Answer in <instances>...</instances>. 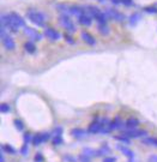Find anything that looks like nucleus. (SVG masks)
<instances>
[{"label":"nucleus","mask_w":157,"mask_h":162,"mask_svg":"<svg viewBox=\"0 0 157 162\" xmlns=\"http://www.w3.org/2000/svg\"><path fill=\"white\" fill-rule=\"evenodd\" d=\"M26 17L29 18V21H31L34 24H36L37 27H43L46 22V17L43 13H41L40 11L36 10H29L26 12Z\"/></svg>","instance_id":"obj_1"},{"label":"nucleus","mask_w":157,"mask_h":162,"mask_svg":"<svg viewBox=\"0 0 157 162\" xmlns=\"http://www.w3.org/2000/svg\"><path fill=\"white\" fill-rule=\"evenodd\" d=\"M1 25L5 27V28L8 29L10 31H12V32H17V31L19 30V28L15 24V22L12 21V18H11L10 15L1 16Z\"/></svg>","instance_id":"obj_2"},{"label":"nucleus","mask_w":157,"mask_h":162,"mask_svg":"<svg viewBox=\"0 0 157 162\" xmlns=\"http://www.w3.org/2000/svg\"><path fill=\"white\" fill-rule=\"evenodd\" d=\"M59 22L69 32H74L76 31V25L73 23V21H71V18L69 16L61 15L59 17Z\"/></svg>","instance_id":"obj_3"},{"label":"nucleus","mask_w":157,"mask_h":162,"mask_svg":"<svg viewBox=\"0 0 157 162\" xmlns=\"http://www.w3.org/2000/svg\"><path fill=\"white\" fill-rule=\"evenodd\" d=\"M128 138H139V137H144L148 135V132L145 130H137V129H130L128 131L124 133Z\"/></svg>","instance_id":"obj_4"},{"label":"nucleus","mask_w":157,"mask_h":162,"mask_svg":"<svg viewBox=\"0 0 157 162\" xmlns=\"http://www.w3.org/2000/svg\"><path fill=\"white\" fill-rule=\"evenodd\" d=\"M1 39H2V45H4V47H5L7 51H13V49H15L16 43H15L13 39H12L8 34H6L5 36H2Z\"/></svg>","instance_id":"obj_5"},{"label":"nucleus","mask_w":157,"mask_h":162,"mask_svg":"<svg viewBox=\"0 0 157 162\" xmlns=\"http://www.w3.org/2000/svg\"><path fill=\"white\" fill-rule=\"evenodd\" d=\"M107 15L109 16L110 18H113L114 21H118V22H122L124 19H125V16L122 15V13H120L118 10H107Z\"/></svg>","instance_id":"obj_6"},{"label":"nucleus","mask_w":157,"mask_h":162,"mask_svg":"<svg viewBox=\"0 0 157 162\" xmlns=\"http://www.w3.org/2000/svg\"><path fill=\"white\" fill-rule=\"evenodd\" d=\"M45 35L47 36V39H49L50 41H58L60 39V34L56 30L52 29V28H47L45 30Z\"/></svg>","instance_id":"obj_7"},{"label":"nucleus","mask_w":157,"mask_h":162,"mask_svg":"<svg viewBox=\"0 0 157 162\" xmlns=\"http://www.w3.org/2000/svg\"><path fill=\"white\" fill-rule=\"evenodd\" d=\"M24 34L26 36H29L32 41H40L41 40V35L36 30L31 29V28H24Z\"/></svg>","instance_id":"obj_8"},{"label":"nucleus","mask_w":157,"mask_h":162,"mask_svg":"<svg viewBox=\"0 0 157 162\" xmlns=\"http://www.w3.org/2000/svg\"><path fill=\"white\" fill-rule=\"evenodd\" d=\"M124 127V121L120 119V116H117L113 121H110V130H120Z\"/></svg>","instance_id":"obj_9"},{"label":"nucleus","mask_w":157,"mask_h":162,"mask_svg":"<svg viewBox=\"0 0 157 162\" xmlns=\"http://www.w3.org/2000/svg\"><path fill=\"white\" fill-rule=\"evenodd\" d=\"M102 130V124L101 121H98V120H96L95 123H93L90 126H89V133H98V132H101Z\"/></svg>","instance_id":"obj_10"},{"label":"nucleus","mask_w":157,"mask_h":162,"mask_svg":"<svg viewBox=\"0 0 157 162\" xmlns=\"http://www.w3.org/2000/svg\"><path fill=\"white\" fill-rule=\"evenodd\" d=\"M63 129L61 127H58L56 130H55V136L54 138H53V144L54 145H59V144H61L63 143Z\"/></svg>","instance_id":"obj_11"},{"label":"nucleus","mask_w":157,"mask_h":162,"mask_svg":"<svg viewBox=\"0 0 157 162\" xmlns=\"http://www.w3.org/2000/svg\"><path fill=\"white\" fill-rule=\"evenodd\" d=\"M10 16H11V18H12V21L15 22V24H16L18 28H21V27H24V19L21 17V16L18 15V13H16V12H12V13H10Z\"/></svg>","instance_id":"obj_12"},{"label":"nucleus","mask_w":157,"mask_h":162,"mask_svg":"<svg viewBox=\"0 0 157 162\" xmlns=\"http://www.w3.org/2000/svg\"><path fill=\"white\" fill-rule=\"evenodd\" d=\"M88 132L89 131H85L83 129H73V130H71V136H73L76 138H84L88 135Z\"/></svg>","instance_id":"obj_13"},{"label":"nucleus","mask_w":157,"mask_h":162,"mask_svg":"<svg viewBox=\"0 0 157 162\" xmlns=\"http://www.w3.org/2000/svg\"><path fill=\"white\" fill-rule=\"evenodd\" d=\"M78 22L82 24V25H85V27H89V25H91V23H93L91 18H90L85 12L78 17Z\"/></svg>","instance_id":"obj_14"},{"label":"nucleus","mask_w":157,"mask_h":162,"mask_svg":"<svg viewBox=\"0 0 157 162\" xmlns=\"http://www.w3.org/2000/svg\"><path fill=\"white\" fill-rule=\"evenodd\" d=\"M82 39L84 40L88 45H90V46H94L95 43H96L94 37H93L89 32H87V31H83V32H82Z\"/></svg>","instance_id":"obj_15"},{"label":"nucleus","mask_w":157,"mask_h":162,"mask_svg":"<svg viewBox=\"0 0 157 162\" xmlns=\"http://www.w3.org/2000/svg\"><path fill=\"white\" fill-rule=\"evenodd\" d=\"M138 125H139V120H138V119H136V118H130V119L126 120L125 127H127V129H136Z\"/></svg>","instance_id":"obj_16"},{"label":"nucleus","mask_w":157,"mask_h":162,"mask_svg":"<svg viewBox=\"0 0 157 162\" xmlns=\"http://www.w3.org/2000/svg\"><path fill=\"white\" fill-rule=\"evenodd\" d=\"M118 149L124 155H126L128 159H134V153L127 147H122V145H118Z\"/></svg>","instance_id":"obj_17"},{"label":"nucleus","mask_w":157,"mask_h":162,"mask_svg":"<svg viewBox=\"0 0 157 162\" xmlns=\"http://www.w3.org/2000/svg\"><path fill=\"white\" fill-rule=\"evenodd\" d=\"M95 19L98 22V24H107V15L104 12H98L97 16L95 17Z\"/></svg>","instance_id":"obj_18"},{"label":"nucleus","mask_w":157,"mask_h":162,"mask_svg":"<svg viewBox=\"0 0 157 162\" xmlns=\"http://www.w3.org/2000/svg\"><path fill=\"white\" fill-rule=\"evenodd\" d=\"M110 153V148L108 145H102L98 150H96V156H103V155H108Z\"/></svg>","instance_id":"obj_19"},{"label":"nucleus","mask_w":157,"mask_h":162,"mask_svg":"<svg viewBox=\"0 0 157 162\" xmlns=\"http://www.w3.org/2000/svg\"><path fill=\"white\" fill-rule=\"evenodd\" d=\"M1 149L5 151V153H7L8 155H16L17 154V150L15 148L12 147V145H10V144H4Z\"/></svg>","instance_id":"obj_20"},{"label":"nucleus","mask_w":157,"mask_h":162,"mask_svg":"<svg viewBox=\"0 0 157 162\" xmlns=\"http://www.w3.org/2000/svg\"><path fill=\"white\" fill-rule=\"evenodd\" d=\"M32 144L35 145V147H37L40 145L41 143H43V137H42V133H39V135H35L34 137H32Z\"/></svg>","instance_id":"obj_21"},{"label":"nucleus","mask_w":157,"mask_h":162,"mask_svg":"<svg viewBox=\"0 0 157 162\" xmlns=\"http://www.w3.org/2000/svg\"><path fill=\"white\" fill-rule=\"evenodd\" d=\"M24 48H25V51H26L28 53H35V51H36V47H35V45L32 43L31 41L26 42V43L24 45Z\"/></svg>","instance_id":"obj_22"},{"label":"nucleus","mask_w":157,"mask_h":162,"mask_svg":"<svg viewBox=\"0 0 157 162\" xmlns=\"http://www.w3.org/2000/svg\"><path fill=\"white\" fill-rule=\"evenodd\" d=\"M143 143L146 144V145H154V147H157V138L148 137V138L143 139Z\"/></svg>","instance_id":"obj_23"},{"label":"nucleus","mask_w":157,"mask_h":162,"mask_svg":"<svg viewBox=\"0 0 157 162\" xmlns=\"http://www.w3.org/2000/svg\"><path fill=\"white\" fill-rule=\"evenodd\" d=\"M98 31L102 35H108L109 34V28L107 27V24H98Z\"/></svg>","instance_id":"obj_24"},{"label":"nucleus","mask_w":157,"mask_h":162,"mask_svg":"<svg viewBox=\"0 0 157 162\" xmlns=\"http://www.w3.org/2000/svg\"><path fill=\"white\" fill-rule=\"evenodd\" d=\"M13 124H15V126H16V129L18 131H23L24 130V124L22 120H19V119H15L13 120Z\"/></svg>","instance_id":"obj_25"},{"label":"nucleus","mask_w":157,"mask_h":162,"mask_svg":"<svg viewBox=\"0 0 157 162\" xmlns=\"http://www.w3.org/2000/svg\"><path fill=\"white\" fill-rule=\"evenodd\" d=\"M82 154H85L88 156H90V157H94L96 156V150L94 149H90V148H85V149H83V153Z\"/></svg>","instance_id":"obj_26"},{"label":"nucleus","mask_w":157,"mask_h":162,"mask_svg":"<svg viewBox=\"0 0 157 162\" xmlns=\"http://www.w3.org/2000/svg\"><path fill=\"white\" fill-rule=\"evenodd\" d=\"M114 138L117 139V140H119V142H122V143H125V144H130V139L127 136H125V135H122V136H115Z\"/></svg>","instance_id":"obj_27"},{"label":"nucleus","mask_w":157,"mask_h":162,"mask_svg":"<svg viewBox=\"0 0 157 162\" xmlns=\"http://www.w3.org/2000/svg\"><path fill=\"white\" fill-rule=\"evenodd\" d=\"M139 19H140V16L138 15V13H134V15H132L130 17V23H131V25H134V24H137V22Z\"/></svg>","instance_id":"obj_28"},{"label":"nucleus","mask_w":157,"mask_h":162,"mask_svg":"<svg viewBox=\"0 0 157 162\" xmlns=\"http://www.w3.org/2000/svg\"><path fill=\"white\" fill-rule=\"evenodd\" d=\"M91 159H93V157H90V156H88V155L85 154L79 155V161L80 162H91Z\"/></svg>","instance_id":"obj_29"},{"label":"nucleus","mask_w":157,"mask_h":162,"mask_svg":"<svg viewBox=\"0 0 157 162\" xmlns=\"http://www.w3.org/2000/svg\"><path fill=\"white\" fill-rule=\"evenodd\" d=\"M0 110H1V113H8L11 110V107H10V105H7V103H2L1 107H0Z\"/></svg>","instance_id":"obj_30"},{"label":"nucleus","mask_w":157,"mask_h":162,"mask_svg":"<svg viewBox=\"0 0 157 162\" xmlns=\"http://www.w3.org/2000/svg\"><path fill=\"white\" fill-rule=\"evenodd\" d=\"M88 10H90V13H91V16H93V17H96V16H97V13L100 12V10L96 7V6H89V7H88Z\"/></svg>","instance_id":"obj_31"},{"label":"nucleus","mask_w":157,"mask_h":162,"mask_svg":"<svg viewBox=\"0 0 157 162\" xmlns=\"http://www.w3.org/2000/svg\"><path fill=\"white\" fill-rule=\"evenodd\" d=\"M23 140L25 144H29V142H32V136L30 133H25L23 136Z\"/></svg>","instance_id":"obj_32"},{"label":"nucleus","mask_w":157,"mask_h":162,"mask_svg":"<svg viewBox=\"0 0 157 162\" xmlns=\"http://www.w3.org/2000/svg\"><path fill=\"white\" fill-rule=\"evenodd\" d=\"M28 151H29V149H28V144H25V143H24L23 147H22V149H21V154L25 156V155H28Z\"/></svg>","instance_id":"obj_33"},{"label":"nucleus","mask_w":157,"mask_h":162,"mask_svg":"<svg viewBox=\"0 0 157 162\" xmlns=\"http://www.w3.org/2000/svg\"><path fill=\"white\" fill-rule=\"evenodd\" d=\"M103 162H117V157H113V156H107L103 159Z\"/></svg>","instance_id":"obj_34"},{"label":"nucleus","mask_w":157,"mask_h":162,"mask_svg":"<svg viewBox=\"0 0 157 162\" xmlns=\"http://www.w3.org/2000/svg\"><path fill=\"white\" fill-rule=\"evenodd\" d=\"M145 11H146L148 13H157V8L156 7H146L145 8Z\"/></svg>","instance_id":"obj_35"},{"label":"nucleus","mask_w":157,"mask_h":162,"mask_svg":"<svg viewBox=\"0 0 157 162\" xmlns=\"http://www.w3.org/2000/svg\"><path fill=\"white\" fill-rule=\"evenodd\" d=\"M35 161L36 162H42L43 161V157H42V154H36V156H35Z\"/></svg>","instance_id":"obj_36"},{"label":"nucleus","mask_w":157,"mask_h":162,"mask_svg":"<svg viewBox=\"0 0 157 162\" xmlns=\"http://www.w3.org/2000/svg\"><path fill=\"white\" fill-rule=\"evenodd\" d=\"M148 162H157V155H151V156H149Z\"/></svg>","instance_id":"obj_37"},{"label":"nucleus","mask_w":157,"mask_h":162,"mask_svg":"<svg viewBox=\"0 0 157 162\" xmlns=\"http://www.w3.org/2000/svg\"><path fill=\"white\" fill-rule=\"evenodd\" d=\"M42 137H43V142H47L50 138V133H42Z\"/></svg>","instance_id":"obj_38"},{"label":"nucleus","mask_w":157,"mask_h":162,"mask_svg":"<svg viewBox=\"0 0 157 162\" xmlns=\"http://www.w3.org/2000/svg\"><path fill=\"white\" fill-rule=\"evenodd\" d=\"M65 39H66V41H67V42H69V43H71V45H73V43H74V41H73V39H72V37H71V36H69V35H67V34H66V35H65Z\"/></svg>","instance_id":"obj_39"},{"label":"nucleus","mask_w":157,"mask_h":162,"mask_svg":"<svg viewBox=\"0 0 157 162\" xmlns=\"http://www.w3.org/2000/svg\"><path fill=\"white\" fill-rule=\"evenodd\" d=\"M64 159H65L66 161H70V162H77V161H76V159H73V157H72V156H70V155H67V156H65Z\"/></svg>","instance_id":"obj_40"},{"label":"nucleus","mask_w":157,"mask_h":162,"mask_svg":"<svg viewBox=\"0 0 157 162\" xmlns=\"http://www.w3.org/2000/svg\"><path fill=\"white\" fill-rule=\"evenodd\" d=\"M122 1V4L126 5V6H131L132 5V0H121Z\"/></svg>","instance_id":"obj_41"},{"label":"nucleus","mask_w":157,"mask_h":162,"mask_svg":"<svg viewBox=\"0 0 157 162\" xmlns=\"http://www.w3.org/2000/svg\"><path fill=\"white\" fill-rule=\"evenodd\" d=\"M4 150L1 149V154H0V162H5V155H4Z\"/></svg>","instance_id":"obj_42"},{"label":"nucleus","mask_w":157,"mask_h":162,"mask_svg":"<svg viewBox=\"0 0 157 162\" xmlns=\"http://www.w3.org/2000/svg\"><path fill=\"white\" fill-rule=\"evenodd\" d=\"M110 1H112V2H113V4H114V5H119V4H120V2H122V1H121V0H110Z\"/></svg>","instance_id":"obj_43"},{"label":"nucleus","mask_w":157,"mask_h":162,"mask_svg":"<svg viewBox=\"0 0 157 162\" xmlns=\"http://www.w3.org/2000/svg\"><path fill=\"white\" fill-rule=\"evenodd\" d=\"M98 1H100V2H104V1H106V0H98Z\"/></svg>","instance_id":"obj_44"}]
</instances>
